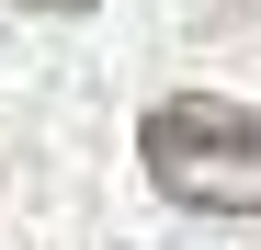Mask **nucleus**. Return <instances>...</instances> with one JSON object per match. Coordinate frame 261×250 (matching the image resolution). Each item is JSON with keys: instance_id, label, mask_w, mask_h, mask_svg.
<instances>
[{"instance_id": "1", "label": "nucleus", "mask_w": 261, "mask_h": 250, "mask_svg": "<svg viewBox=\"0 0 261 250\" xmlns=\"http://www.w3.org/2000/svg\"><path fill=\"white\" fill-rule=\"evenodd\" d=\"M137 159L170 205L193 216H261V114L250 103H216V91H170L137 125Z\"/></svg>"}, {"instance_id": "2", "label": "nucleus", "mask_w": 261, "mask_h": 250, "mask_svg": "<svg viewBox=\"0 0 261 250\" xmlns=\"http://www.w3.org/2000/svg\"><path fill=\"white\" fill-rule=\"evenodd\" d=\"M23 12H91V0H23Z\"/></svg>"}]
</instances>
